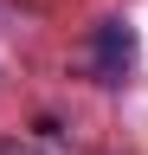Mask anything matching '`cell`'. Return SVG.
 Segmentation results:
<instances>
[{"label":"cell","mask_w":148,"mask_h":155,"mask_svg":"<svg viewBox=\"0 0 148 155\" xmlns=\"http://www.w3.org/2000/svg\"><path fill=\"white\" fill-rule=\"evenodd\" d=\"M0 155H13V149H0Z\"/></svg>","instance_id":"obj_2"},{"label":"cell","mask_w":148,"mask_h":155,"mask_svg":"<svg viewBox=\"0 0 148 155\" xmlns=\"http://www.w3.org/2000/svg\"><path fill=\"white\" fill-rule=\"evenodd\" d=\"M135 65V26L129 19H97L90 26V78L97 84H122Z\"/></svg>","instance_id":"obj_1"}]
</instances>
